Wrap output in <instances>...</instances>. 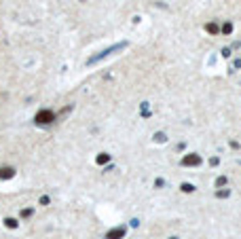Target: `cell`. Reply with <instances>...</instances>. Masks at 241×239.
<instances>
[{
    "label": "cell",
    "mask_w": 241,
    "mask_h": 239,
    "mask_svg": "<svg viewBox=\"0 0 241 239\" xmlns=\"http://www.w3.org/2000/svg\"><path fill=\"white\" fill-rule=\"evenodd\" d=\"M53 119H55V117H53V112H51V110H42V112H38V114H36V123H40V125H49Z\"/></svg>",
    "instance_id": "cell-1"
},
{
    "label": "cell",
    "mask_w": 241,
    "mask_h": 239,
    "mask_svg": "<svg viewBox=\"0 0 241 239\" xmlns=\"http://www.w3.org/2000/svg\"><path fill=\"white\" fill-rule=\"evenodd\" d=\"M197 161H199V159H197V157H188V159H186L184 163H197Z\"/></svg>",
    "instance_id": "cell-2"
}]
</instances>
